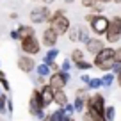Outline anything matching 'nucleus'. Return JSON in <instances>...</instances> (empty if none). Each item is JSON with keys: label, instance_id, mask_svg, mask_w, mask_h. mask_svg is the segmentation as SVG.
<instances>
[{"label": "nucleus", "instance_id": "6ab92c4d", "mask_svg": "<svg viewBox=\"0 0 121 121\" xmlns=\"http://www.w3.org/2000/svg\"><path fill=\"white\" fill-rule=\"evenodd\" d=\"M57 57H59V48H48L45 57H43V62L45 64H52V62L57 60Z\"/></svg>", "mask_w": 121, "mask_h": 121}, {"label": "nucleus", "instance_id": "5701e85b", "mask_svg": "<svg viewBox=\"0 0 121 121\" xmlns=\"http://www.w3.org/2000/svg\"><path fill=\"white\" fill-rule=\"evenodd\" d=\"M100 87H103L102 77H93V78H91V82L87 84V89H89V91H98Z\"/></svg>", "mask_w": 121, "mask_h": 121}, {"label": "nucleus", "instance_id": "473e14b6", "mask_svg": "<svg viewBox=\"0 0 121 121\" xmlns=\"http://www.w3.org/2000/svg\"><path fill=\"white\" fill-rule=\"evenodd\" d=\"M9 38H11L13 41H20V34H18V30H16V29H13L11 32H9Z\"/></svg>", "mask_w": 121, "mask_h": 121}, {"label": "nucleus", "instance_id": "7ed1b4c3", "mask_svg": "<svg viewBox=\"0 0 121 121\" xmlns=\"http://www.w3.org/2000/svg\"><path fill=\"white\" fill-rule=\"evenodd\" d=\"M105 95H102V93H93V95L87 96L86 100V114H89L91 117H96V119H100V117H105Z\"/></svg>", "mask_w": 121, "mask_h": 121}, {"label": "nucleus", "instance_id": "a18cd8bd", "mask_svg": "<svg viewBox=\"0 0 121 121\" xmlns=\"http://www.w3.org/2000/svg\"><path fill=\"white\" fill-rule=\"evenodd\" d=\"M0 66H2V62H0Z\"/></svg>", "mask_w": 121, "mask_h": 121}, {"label": "nucleus", "instance_id": "c85d7f7f", "mask_svg": "<svg viewBox=\"0 0 121 121\" xmlns=\"http://www.w3.org/2000/svg\"><path fill=\"white\" fill-rule=\"evenodd\" d=\"M103 11H105V4H100V2L91 9V13H95V14H103Z\"/></svg>", "mask_w": 121, "mask_h": 121}, {"label": "nucleus", "instance_id": "4468645a", "mask_svg": "<svg viewBox=\"0 0 121 121\" xmlns=\"http://www.w3.org/2000/svg\"><path fill=\"white\" fill-rule=\"evenodd\" d=\"M39 91H41V98H43V105H45V109H48L50 105H53V96H55V91H53L48 84H46V86H43V87H39Z\"/></svg>", "mask_w": 121, "mask_h": 121}, {"label": "nucleus", "instance_id": "bb28decb", "mask_svg": "<svg viewBox=\"0 0 121 121\" xmlns=\"http://www.w3.org/2000/svg\"><path fill=\"white\" fill-rule=\"evenodd\" d=\"M71 68H73V62H71V59H62V64H60V71H66V73H69V71H71Z\"/></svg>", "mask_w": 121, "mask_h": 121}, {"label": "nucleus", "instance_id": "393cba45", "mask_svg": "<svg viewBox=\"0 0 121 121\" xmlns=\"http://www.w3.org/2000/svg\"><path fill=\"white\" fill-rule=\"evenodd\" d=\"M73 66H75L78 71H87V69L95 68V66H93V62H89V60H80V62H75Z\"/></svg>", "mask_w": 121, "mask_h": 121}, {"label": "nucleus", "instance_id": "f3484780", "mask_svg": "<svg viewBox=\"0 0 121 121\" xmlns=\"http://www.w3.org/2000/svg\"><path fill=\"white\" fill-rule=\"evenodd\" d=\"M50 117H52V121H71V117L66 114V110L59 109V107H57L53 112H50Z\"/></svg>", "mask_w": 121, "mask_h": 121}, {"label": "nucleus", "instance_id": "ea45409f", "mask_svg": "<svg viewBox=\"0 0 121 121\" xmlns=\"http://www.w3.org/2000/svg\"><path fill=\"white\" fill-rule=\"evenodd\" d=\"M75 0H64V4H73Z\"/></svg>", "mask_w": 121, "mask_h": 121}, {"label": "nucleus", "instance_id": "a19ab883", "mask_svg": "<svg viewBox=\"0 0 121 121\" xmlns=\"http://www.w3.org/2000/svg\"><path fill=\"white\" fill-rule=\"evenodd\" d=\"M112 2L114 4H121V0H112Z\"/></svg>", "mask_w": 121, "mask_h": 121}, {"label": "nucleus", "instance_id": "7c9ffc66", "mask_svg": "<svg viewBox=\"0 0 121 121\" xmlns=\"http://www.w3.org/2000/svg\"><path fill=\"white\" fill-rule=\"evenodd\" d=\"M91 78H93V77H91V75H87V73L80 75V82H82V84H86V87H87V84L91 82Z\"/></svg>", "mask_w": 121, "mask_h": 121}, {"label": "nucleus", "instance_id": "9d476101", "mask_svg": "<svg viewBox=\"0 0 121 121\" xmlns=\"http://www.w3.org/2000/svg\"><path fill=\"white\" fill-rule=\"evenodd\" d=\"M69 78H71L69 73L55 71V73H52V75L48 77V86L52 87L53 91H60V89H64V87L69 84Z\"/></svg>", "mask_w": 121, "mask_h": 121}, {"label": "nucleus", "instance_id": "e433bc0d", "mask_svg": "<svg viewBox=\"0 0 121 121\" xmlns=\"http://www.w3.org/2000/svg\"><path fill=\"white\" fill-rule=\"evenodd\" d=\"M41 121H52V117H50V112H48V114H46V116H45V117H43V119H41Z\"/></svg>", "mask_w": 121, "mask_h": 121}, {"label": "nucleus", "instance_id": "412c9836", "mask_svg": "<svg viewBox=\"0 0 121 121\" xmlns=\"http://www.w3.org/2000/svg\"><path fill=\"white\" fill-rule=\"evenodd\" d=\"M36 75H39V77H45V78H48L50 75H52V69H50V66L48 64H45V62H41V64H38L36 66Z\"/></svg>", "mask_w": 121, "mask_h": 121}, {"label": "nucleus", "instance_id": "79ce46f5", "mask_svg": "<svg viewBox=\"0 0 121 121\" xmlns=\"http://www.w3.org/2000/svg\"><path fill=\"white\" fill-rule=\"evenodd\" d=\"M32 2H41V4H43V0H32Z\"/></svg>", "mask_w": 121, "mask_h": 121}, {"label": "nucleus", "instance_id": "6e6552de", "mask_svg": "<svg viewBox=\"0 0 121 121\" xmlns=\"http://www.w3.org/2000/svg\"><path fill=\"white\" fill-rule=\"evenodd\" d=\"M89 32H91L89 27L75 23V25H71V29H69V32H68V39L71 43H86L87 39L91 38Z\"/></svg>", "mask_w": 121, "mask_h": 121}, {"label": "nucleus", "instance_id": "a878e982", "mask_svg": "<svg viewBox=\"0 0 121 121\" xmlns=\"http://www.w3.org/2000/svg\"><path fill=\"white\" fill-rule=\"evenodd\" d=\"M7 93H2L0 96V114H7Z\"/></svg>", "mask_w": 121, "mask_h": 121}, {"label": "nucleus", "instance_id": "4be33fe9", "mask_svg": "<svg viewBox=\"0 0 121 121\" xmlns=\"http://www.w3.org/2000/svg\"><path fill=\"white\" fill-rule=\"evenodd\" d=\"M102 82H103V87H105V89H110V87L114 86V82H116V75H114L112 71H109V73H103V77H102Z\"/></svg>", "mask_w": 121, "mask_h": 121}, {"label": "nucleus", "instance_id": "f8f14e48", "mask_svg": "<svg viewBox=\"0 0 121 121\" xmlns=\"http://www.w3.org/2000/svg\"><path fill=\"white\" fill-rule=\"evenodd\" d=\"M59 38H60V36L57 34L52 27H46V29L43 30V34H41V45L46 46V50H48V48H57Z\"/></svg>", "mask_w": 121, "mask_h": 121}, {"label": "nucleus", "instance_id": "4c0bfd02", "mask_svg": "<svg viewBox=\"0 0 121 121\" xmlns=\"http://www.w3.org/2000/svg\"><path fill=\"white\" fill-rule=\"evenodd\" d=\"M9 18H11V20H16V18H18V14H16V13H11V14H9Z\"/></svg>", "mask_w": 121, "mask_h": 121}, {"label": "nucleus", "instance_id": "f257e3e1", "mask_svg": "<svg viewBox=\"0 0 121 121\" xmlns=\"http://www.w3.org/2000/svg\"><path fill=\"white\" fill-rule=\"evenodd\" d=\"M93 66L98 71L109 73L116 68V48L114 46H105L96 57H93Z\"/></svg>", "mask_w": 121, "mask_h": 121}, {"label": "nucleus", "instance_id": "0eeeda50", "mask_svg": "<svg viewBox=\"0 0 121 121\" xmlns=\"http://www.w3.org/2000/svg\"><path fill=\"white\" fill-rule=\"evenodd\" d=\"M52 9L48 5H36L32 11L29 13V20L32 25H43V23H48L50 18H52Z\"/></svg>", "mask_w": 121, "mask_h": 121}, {"label": "nucleus", "instance_id": "c756f323", "mask_svg": "<svg viewBox=\"0 0 121 121\" xmlns=\"http://www.w3.org/2000/svg\"><path fill=\"white\" fill-rule=\"evenodd\" d=\"M62 109L66 110V114H68L69 117H73V114H77V112H75V107H73V103H71V102H69V103H66V105L62 107Z\"/></svg>", "mask_w": 121, "mask_h": 121}, {"label": "nucleus", "instance_id": "f704fd0d", "mask_svg": "<svg viewBox=\"0 0 121 121\" xmlns=\"http://www.w3.org/2000/svg\"><path fill=\"white\" fill-rule=\"evenodd\" d=\"M116 64H121V45L116 48Z\"/></svg>", "mask_w": 121, "mask_h": 121}, {"label": "nucleus", "instance_id": "a211bd4d", "mask_svg": "<svg viewBox=\"0 0 121 121\" xmlns=\"http://www.w3.org/2000/svg\"><path fill=\"white\" fill-rule=\"evenodd\" d=\"M86 100H87V96H75V100H73V107H75L77 114H84V112H86Z\"/></svg>", "mask_w": 121, "mask_h": 121}, {"label": "nucleus", "instance_id": "f03ea898", "mask_svg": "<svg viewBox=\"0 0 121 121\" xmlns=\"http://www.w3.org/2000/svg\"><path fill=\"white\" fill-rule=\"evenodd\" d=\"M84 22L89 25V30L96 38H105L109 23H110V18L105 16V14H95V13L89 11L87 14H84Z\"/></svg>", "mask_w": 121, "mask_h": 121}, {"label": "nucleus", "instance_id": "b1692460", "mask_svg": "<svg viewBox=\"0 0 121 121\" xmlns=\"http://www.w3.org/2000/svg\"><path fill=\"white\" fill-rule=\"evenodd\" d=\"M116 114H117V110H116L114 105H107L105 107V119L107 121H114L116 119Z\"/></svg>", "mask_w": 121, "mask_h": 121}, {"label": "nucleus", "instance_id": "423d86ee", "mask_svg": "<svg viewBox=\"0 0 121 121\" xmlns=\"http://www.w3.org/2000/svg\"><path fill=\"white\" fill-rule=\"evenodd\" d=\"M105 41L109 43V46L121 41V16L119 14L110 16V23H109V29H107V34H105Z\"/></svg>", "mask_w": 121, "mask_h": 121}, {"label": "nucleus", "instance_id": "2eb2a0df", "mask_svg": "<svg viewBox=\"0 0 121 121\" xmlns=\"http://www.w3.org/2000/svg\"><path fill=\"white\" fill-rule=\"evenodd\" d=\"M16 30H18V34H20V41H22V39H27V38H36V29H34V25H29V23H20V25L16 27Z\"/></svg>", "mask_w": 121, "mask_h": 121}, {"label": "nucleus", "instance_id": "2f4dec72", "mask_svg": "<svg viewBox=\"0 0 121 121\" xmlns=\"http://www.w3.org/2000/svg\"><path fill=\"white\" fill-rule=\"evenodd\" d=\"M14 112V103H13V98L9 96L7 98V114H13Z\"/></svg>", "mask_w": 121, "mask_h": 121}, {"label": "nucleus", "instance_id": "c03bdc74", "mask_svg": "<svg viewBox=\"0 0 121 121\" xmlns=\"http://www.w3.org/2000/svg\"><path fill=\"white\" fill-rule=\"evenodd\" d=\"M0 96H2V89H0Z\"/></svg>", "mask_w": 121, "mask_h": 121}, {"label": "nucleus", "instance_id": "aec40b11", "mask_svg": "<svg viewBox=\"0 0 121 121\" xmlns=\"http://www.w3.org/2000/svg\"><path fill=\"white\" fill-rule=\"evenodd\" d=\"M69 59H71L73 64H75V62H80V60H86V52H84L82 48H75L69 53Z\"/></svg>", "mask_w": 121, "mask_h": 121}, {"label": "nucleus", "instance_id": "c9c22d12", "mask_svg": "<svg viewBox=\"0 0 121 121\" xmlns=\"http://www.w3.org/2000/svg\"><path fill=\"white\" fill-rule=\"evenodd\" d=\"M116 82H117V86H119V89H121V69H119V73L116 75Z\"/></svg>", "mask_w": 121, "mask_h": 121}, {"label": "nucleus", "instance_id": "ddd939ff", "mask_svg": "<svg viewBox=\"0 0 121 121\" xmlns=\"http://www.w3.org/2000/svg\"><path fill=\"white\" fill-rule=\"evenodd\" d=\"M36 59L30 55H25V53H22V55L18 57V68L20 71H23L25 75H30L32 71H36Z\"/></svg>", "mask_w": 121, "mask_h": 121}, {"label": "nucleus", "instance_id": "20e7f679", "mask_svg": "<svg viewBox=\"0 0 121 121\" xmlns=\"http://www.w3.org/2000/svg\"><path fill=\"white\" fill-rule=\"evenodd\" d=\"M71 25H73V23L69 22V18L66 16V11H64L62 7H60V9H55V11L52 13L50 22H48V27H52V29L55 30L59 36H68Z\"/></svg>", "mask_w": 121, "mask_h": 121}, {"label": "nucleus", "instance_id": "58836bf2", "mask_svg": "<svg viewBox=\"0 0 121 121\" xmlns=\"http://www.w3.org/2000/svg\"><path fill=\"white\" fill-rule=\"evenodd\" d=\"M98 2H100V4H105V5H107L109 2H112V0H98Z\"/></svg>", "mask_w": 121, "mask_h": 121}, {"label": "nucleus", "instance_id": "cd10ccee", "mask_svg": "<svg viewBox=\"0 0 121 121\" xmlns=\"http://www.w3.org/2000/svg\"><path fill=\"white\" fill-rule=\"evenodd\" d=\"M80 4H82V7H86V9H93L96 4H98V0H80Z\"/></svg>", "mask_w": 121, "mask_h": 121}, {"label": "nucleus", "instance_id": "39448f33", "mask_svg": "<svg viewBox=\"0 0 121 121\" xmlns=\"http://www.w3.org/2000/svg\"><path fill=\"white\" fill-rule=\"evenodd\" d=\"M29 114L32 117L41 121L46 116V109L43 105V98H41V91L39 87H34L30 91V98H29Z\"/></svg>", "mask_w": 121, "mask_h": 121}, {"label": "nucleus", "instance_id": "72a5a7b5", "mask_svg": "<svg viewBox=\"0 0 121 121\" xmlns=\"http://www.w3.org/2000/svg\"><path fill=\"white\" fill-rule=\"evenodd\" d=\"M48 66H50V69H52V73H55V71H60V64L57 62V60H55V62H52V64H48Z\"/></svg>", "mask_w": 121, "mask_h": 121}, {"label": "nucleus", "instance_id": "dca6fc26", "mask_svg": "<svg viewBox=\"0 0 121 121\" xmlns=\"http://www.w3.org/2000/svg\"><path fill=\"white\" fill-rule=\"evenodd\" d=\"M53 103H55L59 109H62L66 103H69V98H68V95H66V91H64V89L55 91V96H53Z\"/></svg>", "mask_w": 121, "mask_h": 121}, {"label": "nucleus", "instance_id": "1a4fd4ad", "mask_svg": "<svg viewBox=\"0 0 121 121\" xmlns=\"http://www.w3.org/2000/svg\"><path fill=\"white\" fill-rule=\"evenodd\" d=\"M20 48H22V53H25V55H39L41 53V39H38V36L36 38H27V39H22L20 41Z\"/></svg>", "mask_w": 121, "mask_h": 121}, {"label": "nucleus", "instance_id": "37998d69", "mask_svg": "<svg viewBox=\"0 0 121 121\" xmlns=\"http://www.w3.org/2000/svg\"><path fill=\"white\" fill-rule=\"evenodd\" d=\"M71 121H77V119H75V117H71Z\"/></svg>", "mask_w": 121, "mask_h": 121}, {"label": "nucleus", "instance_id": "9b49d317", "mask_svg": "<svg viewBox=\"0 0 121 121\" xmlns=\"http://www.w3.org/2000/svg\"><path fill=\"white\" fill-rule=\"evenodd\" d=\"M105 48V41H103L102 38H89L86 43H84V52L86 53H89V55H93V57H96L102 50Z\"/></svg>", "mask_w": 121, "mask_h": 121}]
</instances>
